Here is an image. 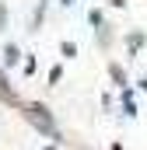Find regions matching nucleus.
<instances>
[{
	"label": "nucleus",
	"instance_id": "f257e3e1",
	"mask_svg": "<svg viewBox=\"0 0 147 150\" xmlns=\"http://www.w3.org/2000/svg\"><path fill=\"white\" fill-rule=\"evenodd\" d=\"M28 119H32V122H35V129L39 133H46V136H49V140H60V129H56V122H53V115L46 112V108H42V105H28Z\"/></svg>",
	"mask_w": 147,
	"mask_h": 150
},
{
	"label": "nucleus",
	"instance_id": "f03ea898",
	"mask_svg": "<svg viewBox=\"0 0 147 150\" xmlns=\"http://www.w3.org/2000/svg\"><path fill=\"white\" fill-rule=\"evenodd\" d=\"M18 56H21V52H18V45H7V49H4V63H7V67H14V63H18Z\"/></svg>",
	"mask_w": 147,
	"mask_h": 150
},
{
	"label": "nucleus",
	"instance_id": "7ed1b4c3",
	"mask_svg": "<svg viewBox=\"0 0 147 150\" xmlns=\"http://www.w3.org/2000/svg\"><path fill=\"white\" fill-rule=\"evenodd\" d=\"M123 112H126V115H137V105H133V94H130V91H123Z\"/></svg>",
	"mask_w": 147,
	"mask_h": 150
},
{
	"label": "nucleus",
	"instance_id": "20e7f679",
	"mask_svg": "<svg viewBox=\"0 0 147 150\" xmlns=\"http://www.w3.org/2000/svg\"><path fill=\"white\" fill-rule=\"evenodd\" d=\"M109 74H112V80H116L119 87H126V74H123V67H116V63H112V67H109Z\"/></svg>",
	"mask_w": 147,
	"mask_h": 150
},
{
	"label": "nucleus",
	"instance_id": "39448f33",
	"mask_svg": "<svg viewBox=\"0 0 147 150\" xmlns=\"http://www.w3.org/2000/svg\"><path fill=\"white\" fill-rule=\"evenodd\" d=\"M140 45H144V35H140V32H133V35H130V49H133V52H137V49H140Z\"/></svg>",
	"mask_w": 147,
	"mask_h": 150
},
{
	"label": "nucleus",
	"instance_id": "423d86ee",
	"mask_svg": "<svg viewBox=\"0 0 147 150\" xmlns=\"http://www.w3.org/2000/svg\"><path fill=\"white\" fill-rule=\"evenodd\" d=\"M4 21H7V11H4V4H0V28H4Z\"/></svg>",
	"mask_w": 147,
	"mask_h": 150
},
{
	"label": "nucleus",
	"instance_id": "0eeeda50",
	"mask_svg": "<svg viewBox=\"0 0 147 150\" xmlns=\"http://www.w3.org/2000/svg\"><path fill=\"white\" fill-rule=\"evenodd\" d=\"M112 4H116V7H123V4H126V0H112Z\"/></svg>",
	"mask_w": 147,
	"mask_h": 150
},
{
	"label": "nucleus",
	"instance_id": "6e6552de",
	"mask_svg": "<svg viewBox=\"0 0 147 150\" xmlns=\"http://www.w3.org/2000/svg\"><path fill=\"white\" fill-rule=\"evenodd\" d=\"M63 4H74V0H63Z\"/></svg>",
	"mask_w": 147,
	"mask_h": 150
}]
</instances>
